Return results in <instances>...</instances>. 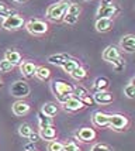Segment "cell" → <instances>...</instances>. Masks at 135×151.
<instances>
[{"instance_id": "6da1fadb", "label": "cell", "mask_w": 135, "mask_h": 151, "mask_svg": "<svg viewBox=\"0 0 135 151\" xmlns=\"http://www.w3.org/2000/svg\"><path fill=\"white\" fill-rule=\"evenodd\" d=\"M52 91H54L59 103L64 105L68 99L72 98L73 86L71 83H68V82H65V81H54L52 82Z\"/></svg>"}, {"instance_id": "7a4b0ae2", "label": "cell", "mask_w": 135, "mask_h": 151, "mask_svg": "<svg viewBox=\"0 0 135 151\" xmlns=\"http://www.w3.org/2000/svg\"><path fill=\"white\" fill-rule=\"evenodd\" d=\"M69 4H71L69 0H61L58 3L51 4V6L48 7V10H46L48 19L51 20V21H55V23L62 21L65 17V14H66V10H68Z\"/></svg>"}, {"instance_id": "3957f363", "label": "cell", "mask_w": 135, "mask_h": 151, "mask_svg": "<svg viewBox=\"0 0 135 151\" xmlns=\"http://www.w3.org/2000/svg\"><path fill=\"white\" fill-rule=\"evenodd\" d=\"M26 28L30 34L41 35V34H45L46 31H48V24H46L45 21H42V20L32 19L26 24Z\"/></svg>"}, {"instance_id": "277c9868", "label": "cell", "mask_w": 135, "mask_h": 151, "mask_svg": "<svg viewBox=\"0 0 135 151\" xmlns=\"http://www.w3.org/2000/svg\"><path fill=\"white\" fill-rule=\"evenodd\" d=\"M10 93L14 98H26L30 95V85L26 81H16L10 88Z\"/></svg>"}, {"instance_id": "5b68a950", "label": "cell", "mask_w": 135, "mask_h": 151, "mask_svg": "<svg viewBox=\"0 0 135 151\" xmlns=\"http://www.w3.org/2000/svg\"><path fill=\"white\" fill-rule=\"evenodd\" d=\"M129 122L128 119L125 117L124 114H110L109 119V127L114 129V130H125L128 127Z\"/></svg>"}, {"instance_id": "8992f818", "label": "cell", "mask_w": 135, "mask_h": 151, "mask_svg": "<svg viewBox=\"0 0 135 151\" xmlns=\"http://www.w3.org/2000/svg\"><path fill=\"white\" fill-rule=\"evenodd\" d=\"M24 23L26 21H24V19L20 14H11L7 19L3 20L1 27L6 28V30H19V28H21V27L24 26Z\"/></svg>"}, {"instance_id": "52a82bcc", "label": "cell", "mask_w": 135, "mask_h": 151, "mask_svg": "<svg viewBox=\"0 0 135 151\" xmlns=\"http://www.w3.org/2000/svg\"><path fill=\"white\" fill-rule=\"evenodd\" d=\"M118 12H120V9L117 6H114L113 3H110V4H101V6L99 7V10H97V16H99V19L111 20Z\"/></svg>"}, {"instance_id": "ba28073f", "label": "cell", "mask_w": 135, "mask_h": 151, "mask_svg": "<svg viewBox=\"0 0 135 151\" xmlns=\"http://www.w3.org/2000/svg\"><path fill=\"white\" fill-rule=\"evenodd\" d=\"M72 96L73 98L79 99V100H82L84 105H91L93 103V98H90V93L89 91L82 85H77L73 88V92H72Z\"/></svg>"}, {"instance_id": "9c48e42d", "label": "cell", "mask_w": 135, "mask_h": 151, "mask_svg": "<svg viewBox=\"0 0 135 151\" xmlns=\"http://www.w3.org/2000/svg\"><path fill=\"white\" fill-rule=\"evenodd\" d=\"M84 103L82 102V100H79V99L76 98H69L66 102L64 103V109L66 110V112H69V113H75V112H79V110H82L84 107Z\"/></svg>"}, {"instance_id": "30bf717a", "label": "cell", "mask_w": 135, "mask_h": 151, "mask_svg": "<svg viewBox=\"0 0 135 151\" xmlns=\"http://www.w3.org/2000/svg\"><path fill=\"white\" fill-rule=\"evenodd\" d=\"M113 93L101 91V92H96L93 95V102L97 105H110L113 102Z\"/></svg>"}, {"instance_id": "8fae6325", "label": "cell", "mask_w": 135, "mask_h": 151, "mask_svg": "<svg viewBox=\"0 0 135 151\" xmlns=\"http://www.w3.org/2000/svg\"><path fill=\"white\" fill-rule=\"evenodd\" d=\"M120 45L121 48L125 51V52H134L135 51V37L132 34H127V35H124L120 41Z\"/></svg>"}, {"instance_id": "7c38bea8", "label": "cell", "mask_w": 135, "mask_h": 151, "mask_svg": "<svg viewBox=\"0 0 135 151\" xmlns=\"http://www.w3.org/2000/svg\"><path fill=\"white\" fill-rule=\"evenodd\" d=\"M76 136L83 143H89V141H93L96 138V132L91 129V127H82L79 132L76 133Z\"/></svg>"}, {"instance_id": "4fadbf2b", "label": "cell", "mask_w": 135, "mask_h": 151, "mask_svg": "<svg viewBox=\"0 0 135 151\" xmlns=\"http://www.w3.org/2000/svg\"><path fill=\"white\" fill-rule=\"evenodd\" d=\"M121 54H120V51H118V48L114 45H109L106 50L103 51V59L104 61H107V62H113L114 59H117L118 57H120Z\"/></svg>"}, {"instance_id": "5bb4252c", "label": "cell", "mask_w": 135, "mask_h": 151, "mask_svg": "<svg viewBox=\"0 0 135 151\" xmlns=\"http://www.w3.org/2000/svg\"><path fill=\"white\" fill-rule=\"evenodd\" d=\"M109 119L110 114L103 112H96L93 114V123L97 127H109Z\"/></svg>"}, {"instance_id": "9a60e30c", "label": "cell", "mask_w": 135, "mask_h": 151, "mask_svg": "<svg viewBox=\"0 0 135 151\" xmlns=\"http://www.w3.org/2000/svg\"><path fill=\"white\" fill-rule=\"evenodd\" d=\"M30 112V105L27 102L23 100H17L13 105V113L16 116H26L27 113Z\"/></svg>"}, {"instance_id": "2e32d148", "label": "cell", "mask_w": 135, "mask_h": 151, "mask_svg": "<svg viewBox=\"0 0 135 151\" xmlns=\"http://www.w3.org/2000/svg\"><path fill=\"white\" fill-rule=\"evenodd\" d=\"M20 69H21V73H23L26 78H32V76L35 75L37 66L34 65L32 62H30V61H26V62H23V64L20 65Z\"/></svg>"}, {"instance_id": "e0dca14e", "label": "cell", "mask_w": 135, "mask_h": 151, "mask_svg": "<svg viewBox=\"0 0 135 151\" xmlns=\"http://www.w3.org/2000/svg\"><path fill=\"white\" fill-rule=\"evenodd\" d=\"M39 138H42V140H48V141H51L54 138L56 137V130L54 129V126H48V127H42L38 133Z\"/></svg>"}, {"instance_id": "ac0fdd59", "label": "cell", "mask_w": 135, "mask_h": 151, "mask_svg": "<svg viewBox=\"0 0 135 151\" xmlns=\"http://www.w3.org/2000/svg\"><path fill=\"white\" fill-rule=\"evenodd\" d=\"M4 59L16 66L21 62V54H20L19 51H16V50H9V51L4 52Z\"/></svg>"}, {"instance_id": "d6986e66", "label": "cell", "mask_w": 135, "mask_h": 151, "mask_svg": "<svg viewBox=\"0 0 135 151\" xmlns=\"http://www.w3.org/2000/svg\"><path fill=\"white\" fill-rule=\"evenodd\" d=\"M113 28V21L110 19H99L96 21V30L99 33H107Z\"/></svg>"}, {"instance_id": "ffe728a7", "label": "cell", "mask_w": 135, "mask_h": 151, "mask_svg": "<svg viewBox=\"0 0 135 151\" xmlns=\"http://www.w3.org/2000/svg\"><path fill=\"white\" fill-rule=\"evenodd\" d=\"M69 58H71V55H68V54H55V55H49L48 57V62L52 64V65L61 66L65 61H68Z\"/></svg>"}, {"instance_id": "44dd1931", "label": "cell", "mask_w": 135, "mask_h": 151, "mask_svg": "<svg viewBox=\"0 0 135 151\" xmlns=\"http://www.w3.org/2000/svg\"><path fill=\"white\" fill-rule=\"evenodd\" d=\"M110 85V81L106 76H99V78L94 79V83H93V88L96 89L97 92H101V91H106Z\"/></svg>"}, {"instance_id": "7402d4cb", "label": "cell", "mask_w": 135, "mask_h": 151, "mask_svg": "<svg viewBox=\"0 0 135 151\" xmlns=\"http://www.w3.org/2000/svg\"><path fill=\"white\" fill-rule=\"evenodd\" d=\"M58 106L56 103H52V102H48V103H45L42 106V109H41V112L44 113L45 116H49V117H54L56 113H58Z\"/></svg>"}, {"instance_id": "603a6c76", "label": "cell", "mask_w": 135, "mask_h": 151, "mask_svg": "<svg viewBox=\"0 0 135 151\" xmlns=\"http://www.w3.org/2000/svg\"><path fill=\"white\" fill-rule=\"evenodd\" d=\"M62 69H64L65 72H68V73H71L75 68H77V66H80V64H79V61L77 59H75V58H69L68 61H65L64 64H62Z\"/></svg>"}, {"instance_id": "cb8c5ba5", "label": "cell", "mask_w": 135, "mask_h": 151, "mask_svg": "<svg viewBox=\"0 0 135 151\" xmlns=\"http://www.w3.org/2000/svg\"><path fill=\"white\" fill-rule=\"evenodd\" d=\"M35 76L39 79V81H48L51 78V71L45 66H37L35 69Z\"/></svg>"}, {"instance_id": "d4e9b609", "label": "cell", "mask_w": 135, "mask_h": 151, "mask_svg": "<svg viewBox=\"0 0 135 151\" xmlns=\"http://www.w3.org/2000/svg\"><path fill=\"white\" fill-rule=\"evenodd\" d=\"M69 75H71L75 81H83V79L86 78L87 72H86V69H84V68H82V66H77V68H75V69H73Z\"/></svg>"}, {"instance_id": "484cf974", "label": "cell", "mask_w": 135, "mask_h": 151, "mask_svg": "<svg viewBox=\"0 0 135 151\" xmlns=\"http://www.w3.org/2000/svg\"><path fill=\"white\" fill-rule=\"evenodd\" d=\"M80 12H82V9H80V6H79L77 3H71L69 7H68V10H66V14H68V16H72V17H77V19H79Z\"/></svg>"}, {"instance_id": "4316f807", "label": "cell", "mask_w": 135, "mask_h": 151, "mask_svg": "<svg viewBox=\"0 0 135 151\" xmlns=\"http://www.w3.org/2000/svg\"><path fill=\"white\" fill-rule=\"evenodd\" d=\"M38 123H39V127H48V126H52V117L49 116H45L42 112L38 113Z\"/></svg>"}, {"instance_id": "83f0119b", "label": "cell", "mask_w": 135, "mask_h": 151, "mask_svg": "<svg viewBox=\"0 0 135 151\" xmlns=\"http://www.w3.org/2000/svg\"><path fill=\"white\" fill-rule=\"evenodd\" d=\"M134 82H135V79L132 78L131 81H129L128 85L124 88V93H125V95H127V98H129V99L135 98V85H134Z\"/></svg>"}, {"instance_id": "f1b7e54d", "label": "cell", "mask_w": 135, "mask_h": 151, "mask_svg": "<svg viewBox=\"0 0 135 151\" xmlns=\"http://www.w3.org/2000/svg\"><path fill=\"white\" fill-rule=\"evenodd\" d=\"M11 14H14L13 10L7 6L4 1H0V17H1V19H7V17L11 16Z\"/></svg>"}, {"instance_id": "f546056e", "label": "cell", "mask_w": 135, "mask_h": 151, "mask_svg": "<svg viewBox=\"0 0 135 151\" xmlns=\"http://www.w3.org/2000/svg\"><path fill=\"white\" fill-rule=\"evenodd\" d=\"M32 133V129L30 124H27V123H24V124H21L19 127V134L21 136V137L24 138H28V136Z\"/></svg>"}, {"instance_id": "4dcf8cb0", "label": "cell", "mask_w": 135, "mask_h": 151, "mask_svg": "<svg viewBox=\"0 0 135 151\" xmlns=\"http://www.w3.org/2000/svg\"><path fill=\"white\" fill-rule=\"evenodd\" d=\"M64 151H80V147L77 145V143L75 140H68L64 144Z\"/></svg>"}, {"instance_id": "1f68e13d", "label": "cell", "mask_w": 135, "mask_h": 151, "mask_svg": "<svg viewBox=\"0 0 135 151\" xmlns=\"http://www.w3.org/2000/svg\"><path fill=\"white\" fill-rule=\"evenodd\" d=\"M111 65L114 66V69H116L117 72H121L122 69H124V65H125V64H124V59H122V57L120 55L118 58L114 59V61L111 62Z\"/></svg>"}, {"instance_id": "d6a6232c", "label": "cell", "mask_w": 135, "mask_h": 151, "mask_svg": "<svg viewBox=\"0 0 135 151\" xmlns=\"http://www.w3.org/2000/svg\"><path fill=\"white\" fill-rule=\"evenodd\" d=\"M13 68H14L13 64H10V62H9V61H6V59L0 61V72L7 73V72H10Z\"/></svg>"}, {"instance_id": "836d02e7", "label": "cell", "mask_w": 135, "mask_h": 151, "mask_svg": "<svg viewBox=\"0 0 135 151\" xmlns=\"http://www.w3.org/2000/svg\"><path fill=\"white\" fill-rule=\"evenodd\" d=\"M90 151H113V148L109 144H104V143H97L91 147Z\"/></svg>"}, {"instance_id": "e575fe53", "label": "cell", "mask_w": 135, "mask_h": 151, "mask_svg": "<svg viewBox=\"0 0 135 151\" xmlns=\"http://www.w3.org/2000/svg\"><path fill=\"white\" fill-rule=\"evenodd\" d=\"M48 151H64V144L59 141H51L48 145Z\"/></svg>"}, {"instance_id": "d590c367", "label": "cell", "mask_w": 135, "mask_h": 151, "mask_svg": "<svg viewBox=\"0 0 135 151\" xmlns=\"http://www.w3.org/2000/svg\"><path fill=\"white\" fill-rule=\"evenodd\" d=\"M28 140H30V143H37V141L39 140V136L37 134V133H34V132H32L31 134L28 136Z\"/></svg>"}, {"instance_id": "8d00e7d4", "label": "cell", "mask_w": 135, "mask_h": 151, "mask_svg": "<svg viewBox=\"0 0 135 151\" xmlns=\"http://www.w3.org/2000/svg\"><path fill=\"white\" fill-rule=\"evenodd\" d=\"M24 151H37V150H35V145H34V143H28V144L24 147Z\"/></svg>"}, {"instance_id": "74e56055", "label": "cell", "mask_w": 135, "mask_h": 151, "mask_svg": "<svg viewBox=\"0 0 135 151\" xmlns=\"http://www.w3.org/2000/svg\"><path fill=\"white\" fill-rule=\"evenodd\" d=\"M16 3H23V1H26V0H14Z\"/></svg>"}, {"instance_id": "f35d334b", "label": "cell", "mask_w": 135, "mask_h": 151, "mask_svg": "<svg viewBox=\"0 0 135 151\" xmlns=\"http://www.w3.org/2000/svg\"><path fill=\"white\" fill-rule=\"evenodd\" d=\"M0 86H1V79H0Z\"/></svg>"}, {"instance_id": "ab89813d", "label": "cell", "mask_w": 135, "mask_h": 151, "mask_svg": "<svg viewBox=\"0 0 135 151\" xmlns=\"http://www.w3.org/2000/svg\"><path fill=\"white\" fill-rule=\"evenodd\" d=\"M84 1H90V0H84Z\"/></svg>"}]
</instances>
